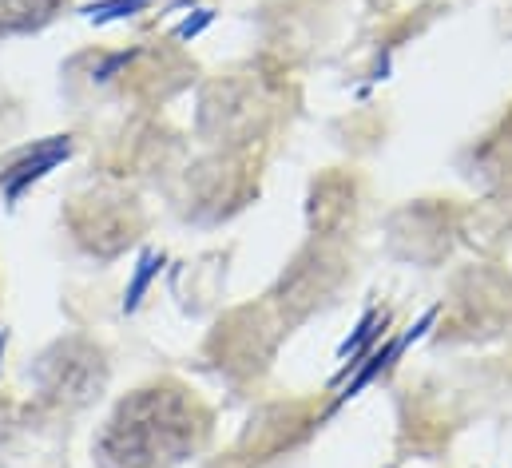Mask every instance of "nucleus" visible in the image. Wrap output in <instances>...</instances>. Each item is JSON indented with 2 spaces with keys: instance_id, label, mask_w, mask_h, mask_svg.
I'll list each match as a JSON object with an SVG mask.
<instances>
[{
  "instance_id": "f257e3e1",
  "label": "nucleus",
  "mask_w": 512,
  "mask_h": 468,
  "mask_svg": "<svg viewBox=\"0 0 512 468\" xmlns=\"http://www.w3.org/2000/svg\"><path fill=\"white\" fill-rule=\"evenodd\" d=\"M207 417L183 389H139L112 413L100 433L96 457L104 468H171L179 465L203 433Z\"/></svg>"
},
{
  "instance_id": "f03ea898",
  "label": "nucleus",
  "mask_w": 512,
  "mask_h": 468,
  "mask_svg": "<svg viewBox=\"0 0 512 468\" xmlns=\"http://www.w3.org/2000/svg\"><path fill=\"white\" fill-rule=\"evenodd\" d=\"M68 155H72V139H68V135H52V139L28 147L20 159H12V163L0 171V195H4V203L16 207V203L24 199V191H28L32 183H40L48 171H56Z\"/></svg>"
},
{
  "instance_id": "7ed1b4c3",
  "label": "nucleus",
  "mask_w": 512,
  "mask_h": 468,
  "mask_svg": "<svg viewBox=\"0 0 512 468\" xmlns=\"http://www.w3.org/2000/svg\"><path fill=\"white\" fill-rule=\"evenodd\" d=\"M64 0H0V36H20L44 28Z\"/></svg>"
},
{
  "instance_id": "20e7f679",
  "label": "nucleus",
  "mask_w": 512,
  "mask_h": 468,
  "mask_svg": "<svg viewBox=\"0 0 512 468\" xmlns=\"http://www.w3.org/2000/svg\"><path fill=\"white\" fill-rule=\"evenodd\" d=\"M159 266H163V254H155V250H147V254L139 258V266H135V274H131L128 294H124V310H128V314L139 306V298L147 294V286H151V278L159 274Z\"/></svg>"
},
{
  "instance_id": "39448f33",
  "label": "nucleus",
  "mask_w": 512,
  "mask_h": 468,
  "mask_svg": "<svg viewBox=\"0 0 512 468\" xmlns=\"http://www.w3.org/2000/svg\"><path fill=\"white\" fill-rule=\"evenodd\" d=\"M151 0H100L88 8V20L96 24H108V20H120V16H131V12H143Z\"/></svg>"
},
{
  "instance_id": "423d86ee",
  "label": "nucleus",
  "mask_w": 512,
  "mask_h": 468,
  "mask_svg": "<svg viewBox=\"0 0 512 468\" xmlns=\"http://www.w3.org/2000/svg\"><path fill=\"white\" fill-rule=\"evenodd\" d=\"M4 342H8V334H4V326H0V357H4Z\"/></svg>"
}]
</instances>
